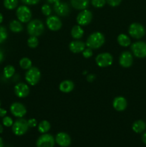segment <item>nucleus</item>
Listing matches in <instances>:
<instances>
[{
	"mask_svg": "<svg viewBox=\"0 0 146 147\" xmlns=\"http://www.w3.org/2000/svg\"><path fill=\"white\" fill-rule=\"evenodd\" d=\"M145 28L143 24L137 22L132 23L128 28V33L133 38L141 39L145 34Z\"/></svg>",
	"mask_w": 146,
	"mask_h": 147,
	"instance_id": "obj_6",
	"label": "nucleus"
},
{
	"mask_svg": "<svg viewBox=\"0 0 146 147\" xmlns=\"http://www.w3.org/2000/svg\"><path fill=\"white\" fill-rule=\"evenodd\" d=\"M51 125L48 121H42L38 125V131L42 134H46L50 131Z\"/></svg>",
	"mask_w": 146,
	"mask_h": 147,
	"instance_id": "obj_25",
	"label": "nucleus"
},
{
	"mask_svg": "<svg viewBox=\"0 0 146 147\" xmlns=\"http://www.w3.org/2000/svg\"><path fill=\"white\" fill-rule=\"evenodd\" d=\"M3 73H4V76L6 78H10L15 73V68H14V66L9 65L4 68Z\"/></svg>",
	"mask_w": 146,
	"mask_h": 147,
	"instance_id": "obj_26",
	"label": "nucleus"
},
{
	"mask_svg": "<svg viewBox=\"0 0 146 147\" xmlns=\"http://www.w3.org/2000/svg\"><path fill=\"white\" fill-rule=\"evenodd\" d=\"M122 0H106V2H107V4L110 6L113 7H117L120 4Z\"/></svg>",
	"mask_w": 146,
	"mask_h": 147,
	"instance_id": "obj_35",
	"label": "nucleus"
},
{
	"mask_svg": "<svg viewBox=\"0 0 146 147\" xmlns=\"http://www.w3.org/2000/svg\"><path fill=\"white\" fill-rule=\"evenodd\" d=\"M48 3L52 4L54 10L56 14L61 17H66L70 12L69 5L65 2H62L60 0H47Z\"/></svg>",
	"mask_w": 146,
	"mask_h": 147,
	"instance_id": "obj_3",
	"label": "nucleus"
},
{
	"mask_svg": "<svg viewBox=\"0 0 146 147\" xmlns=\"http://www.w3.org/2000/svg\"><path fill=\"white\" fill-rule=\"evenodd\" d=\"M14 93L19 98H25L29 94V88L26 83H19L14 86Z\"/></svg>",
	"mask_w": 146,
	"mask_h": 147,
	"instance_id": "obj_15",
	"label": "nucleus"
},
{
	"mask_svg": "<svg viewBox=\"0 0 146 147\" xmlns=\"http://www.w3.org/2000/svg\"><path fill=\"white\" fill-rule=\"evenodd\" d=\"M44 31V25L40 20H33L29 22L27 24V32L30 36L39 37Z\"/></svg>",
	"mask_w": 146,
	"mask_h": 147,
	"instance_id": "obj_2",
	"label": "nucleus"
},
{
	"mask_svg": "<svg viewBox=\"0 0 146 147\" xmlns=\"http://www.w3.org/2000/svg\"><path fill=\"white\" fill-rule=\"evenodd\" d=\"M142 140H143V143L146 145V131L143 134V136H142Z\"/></svg>",
	"mask_w": 146,
	"mask_h": 147,
	"instance_id": "obj_41",
	"label": "nucleus"
},
{
	"mask_svg": "<svg viewBox=\"0 0 146 147\" xmlns=\"http://www.w3.org/2000/svg\"><path fill=\"white\" fill-rule=\"evenodd\" d=\"M0 147H4V142L1 137H0Z\"/></svg>",
	"mask_w": 146,
	"mask_h": 147,
	"instance_id": "obj_42",
	"label": "nucleus"
},
{
	"mask_svg": "<svg viewBox=\"0 0 146 147\" xmlns=\"http://www.w3.org/2000/svg\"><path fill=\"white\" fill-rule=\"evenodd\" d=\"M17 19L22 23H27L31 20V11L27 6H19L16 11Z\"/></svg>",
	"mask_w": 146,
	"mask_h": 147,
	"instance_id": "obj_8",
	"label": "nucleus"
},
{
	"mask_svg": "<svg viewBox=\"0 0 146 147\" xmlns=\"http://www.w3.org/2000/svg\"><path fill=\"white\" fill-rule=\"evenodd\" d=\"M133 131L137 134H141L146 129V123L143 120H137L133 123L132 126Z\"/></svg>",
	"mask_w": 146,
	"mask_h": 147,
	"instance_id": "obj_21",
	"label": "nucleus"
},
{
	"mask_svg": "<svg viewBox=\"0 0 146 147\" xmlns=\"http://www.w3.org/2000/svg\"><path fill=\"white\" fill-rule=\"evenodd\" d=\"M3 132V126L0 124V134H1Z\"/></svg>",
	"mask_w": 146,
	"mask_h": 147,
	"instance_id": "obj_44",
	"label": "nucleus"
},
{
	"mask_svg": "<svg viewBox=\"0 0 146 147\" xmlns=\"http://www.w3.org/2000/svg\"><path fill=\"white\" fill-rule=\"evenodd\" d=\"M72 7L75 9H86L90 4V0H70Z\"/></svg>",
	"mask_w": 146,
	"mask_h": 147,
	"instance_id": "obj_19",
	"label": "nucleus"
},
{
	"mask_svg": "<svg viewBox=\"0 0 146 147\" xmlns=\"http://www.w3.org/2000/svg\"><path fill=\"white\" fill-rule=\"evenodd\" d=\"M82 55L83 57H84V58H90V57H91L93 55L92 50V49L87 47V48H85L83 50Z\"/></svg>",
	"mask_w": 146,
	"mask_h": 147,
	"instance_id": "obj_34",
	"label": "nucleus"
},
{
	"mask_svg": "<svg viewBox=\"0 0 146 147\" xmlns=\"http://www.w3.org/2000/svg\"><path fill=\"white\" fill-rule=\"evenodd\" d=\"M29 127H35L37 126V121L35 119H30L27 121Z\"/></svg>",
	"mask_w": 146,
	"mask_h": 147,
	"instance_id": "obj_37",
	"label": "nucleus"
},
{
	"mask_svg": "<svg viewBox=\"0 0 146 147\" xmlns=\"http://www.w3.org/2000/svg\"><path fill=\"white\" fill-rule=\"evenodd\" d=\"M8 37V34H7V31L6 28L2 26H0V44L4 42Z\"/></svg>",
	"mask_w": 146,
	"mask_h": 147,
	"instance_id": "obj_30",
	"label": "nucleus"
},
{
	"mask_svg": "<svg viewBox=\"0 0 146 147\" xmlns=\"http://www.w3.org/2000/svg\"><path fill=\"white\" fill-rule=\"evenodd\" d=\"M55 142L59 146L62 147H67L71 144V138L64 132H60L57 134Z\"/></svg>",
	"mask_w": 146,
	"mask_h": 147,
	"instance_id": "obj_16",
	"label": "nucleus"
},
{
	"mask_svg": "<svg viewBox=\"0 0 146 147\" xmlns=\"http://www.w3.org/2000/svg\"><path fill=\"white\" fill-rule=\"evenodd\" d=\"M74 88V83H73L72 80H64V81H62V83H60V86H59V88H60V91L65 93H70L71 91H72Z\"/></svg>",
	"mask_w": 146,
	"mask_h": 147,
	"instance_id": "obj_20",
	"label": "nucleus"
},
{
	"mask_svg": "<svg viewBox=\"0 0 146 147\" xmlns=\"http://www.w3.org/2000/svg\"><path fill=\"white\" fill-rule=\"evenodd\" d=\"M4 53H3L2 50L0 49V63H1V62L3 61V60H4Z\"/></svg>",
	"mask_w": 146,
	"mask_h": 147,
	"instance_id": "obj_40",
	"label": "nucleus"
},
{
	"mask_svg": "<svg viewBox=\"0 0 146 147\" xmlns=\"http://www.w3.org/2000/svg\"><path fill=\"white\" fill-rule=\"evenodd\" d=\"M9 29L13 32L19 33L23 30V25L20 21L14 20L9 23Z\"/></svg>",
	"mask_w": 146,
	"mask_h": 147,
	"instance_id": "obj_24",
	"label": "nucleus"
},
{
	"mask_svg": "<svg viewBox=\"0 0 146 147\" xmlns=\"http://www.w3.org/2000/svg\"><path fill=\"white\" fill-rule=\"evenodd\" d=\"M55 139L52 135L44 134L38 138L37 141V147H54Z\"/></svg>",
	"mask_w": 146,
	"mask_h": 147,
	"instance_id": "obj_10",
	"label": "nucleus"
},
{
	"mask_svg": "<svg viewBox=\"0 0 146 147\" xmlns=\"http://www.w3.org/2000/svg\"><path fill=\"white\" fill-rule=\"evenodd\" d=\"M113 108L117 111H123L127 106V100L123 96H117L113 100Z\"/></svg>",
	"mask_w": 146,
	"mask_h": 147,
	"instance_id": "obj_17",
	"label": "nucleus"
},
{
	"mask_svg": "<svg viewBox=\"0 0 146 147\" xmlns=\"http://www.w3.org/2000/svg\"><path fill=\"white\" fill-rule=\"evenodd\" d=\"M77 22L80 26H86L91 22L92 20V13L87 9H83L77 14Z\"/></svg>",
	"mask_w": 146,
	"mask_h": 147,
	"instance_id": "obj_11",
	"label": "nucleus"
},
{
	"mask_svg": "<svg viewBox=\"0 0 146 147\" xmlns=\"http://www.w3.org/2000/svg\"><path fill=\"white\" fill-rule=\"evenodd\" d=\"M120 65L123 67H130L133 63V56L129 51H124L121 53L119 58Z\"/></svg>",
	"mask_w": 146,
	"mask_h": 147,
	"instance_id": "obj_14",
	"label": "nucleus"
},
{
	"mask_svg": "<svg viewBox=\"0 0 146 147\" xmlns=\"http://www.w3.org/2000/svg\"><path fill=\"white\" fill-rule=\"evenodd\" d=\"M18 5V0H4V6L6 9L11 10L15 9Z\"/></svg>",
	"mask_w": 146,
	"mask_h": 147,
	"instance_id": "obj_28",
	"label": "nucleus"
},
{
	"mask_svg": "<svg viewBox=\"0 0 146 147\" xmlns=\"http://www.w3.org/2000/svg\"><path fill=\"white\" fill-rule=\"evenodd\" d=\"M117 42L122 47H128L131 45V40L130 37L125 34H120L117 37Z\"/></svg>",
	"mask_w": 146,
	"mask_h": 147,
	"instance_id": "obj_23",
	"label": "nucleus"
},
{
	"mask_svg": "<svg viewBox=\"0 0 146 147\" xmlns=\"http://www.w3.org/2000/svg\"><path fill=\"white\" fill-rule=\"evenodd\" d=\"M27 45L31 48H35V47H37L39 45V40L37 39V37L30 36V37L27 40Z\"/></svg>",
	"mask_w": 146,
	"mask_h": 147,
	"instance_id": "obj_29",
	"label": "nucleus"
},
{
	"mask_svg": "<svg viewBox=\"0 0 146 147\" xmlns=\"http://www.w3.org/2000/svg\"><path fill=\"white\" fill-rule=\"evenodd\" d=\"M3 19H4L3 18V15L1 14V13H0V24H1V23L3 22Z\"/></svg>",
	"mask_w": 146,
	"mask_h": 147,
	"instance_id": "obj_43",
	"label": "nucleus"
},
{
	"mask_svg": "<svg viewBox=\"0 0 146 147\" xmlns=\"http://www.w3.org/2000/svg\"><path fill=\"white\" fill-rule=\"evenodd\" d=\"M7 111L0 107V117H4L7 115Z\"/></svg>",
	"mask_w": 146,
	"mask_h": 147,
	"instance_id": "obj_39",
	"label": "nucleus"
},
{
	"mask_svg": "<svg viewBox=\"0 0 146 147\" xmlns=\"http://www.w3.org/2000/svg\"><path fill=\"white\" fill-rule=\"evenodd\" d=\"M105 38L102 33L95 32L90 34L86 41V46L90 49H99L104 45Z\"/></svg>",
	"mask_w": 146,
	"mask_h": 147,
	"instance_id": "obj_1",
	"label": "nucleus"
},
{
	"mask_svg": "<svg viewBox=\"0 0 146 147\" xmlns=\"http://www.w3.org/2000/svg\"><path fill=\"white\" fill-rule=\"evenodd\" d=\"M21 1L27 5H35L38 4L40 0H21Z\"/></svg>",
	"mask_w": 146,
	"mask_h": 147,
	"instance_id": "obj_36",
	"label": "nucleus"
},
{
	"mask_svg": "<svg viewBox=\"0 0 146 147\" xmlns=\"http://www.w3.org/2000/svg\"><path fill=\"white\" fill-rule=\"evenodd\" d=\"M41 10H42V14H44V15L47 16V17H49V16H50L52 13L51 7H50L48 4H44V5L42 7Z\"/></svg>",
	"mask_w": 146,
	"mask_h": 147,
	"instance_id": "obj_32",
	"label": "nucleus"
},
{
	"mask_svg": "<svg viewBox=\"0 0 146 147\" xmlns=\"http://www.w3.org/2000/svg\"><path fill=\"white\" fill-rule=\"evenodd\" d=\"M47 27L52 31H57L62 26L61 20L57 16H49L46 21Z\"/></svg>",
	"mask_w": 146,
	"mask_h": 147,
	"instance_id": "obj_13",
	"label": "nucleus"
},
{
	"mask_svg": "<svg viewBox=\"0 0 146 147\" xmlns=\"http://www.w3.org/2000/svg\"><path fill=\"white\" fill-rule=\"evenodd\" d=\"M131 50L134 56L137 58L146 57V42L137 41L131 45Z\"/></svg>",
	"mask_w": 146,
	"mask_h": 147,
	"instance_id": "obj_7",
	"label": "nucleus"
},
{
	"mask_svg": "<svg viewBox=\"0 0 146 147\" xmlns=\"http://www.w3.org/2000/svg\"><path fill=\"white\" fill-rule=\"evenodd\" d=\"M84 34V30L80 25H75L72 27L71 30V35L72 37L76 40L81 39Z\"/></svg>",
	"mask_w": 146,
	"mask_h": 147,
	"instance_id": "obj_22",
	"label": "nucleus"
},
{
	"mask_svg": "<svg viewBox=\"0 0 146 147\" xmlns=\"http://www.w3.org/2000/svg\"><path fill=\"white\" fill-rule=\"evenodd\" d=\"M41 78V72L37 67H31L27 70L25 74V80L31 86H35Z\"/></svg>",
	"mask_w": 146,
	"mask_h": 147,
	"instance_id": "obj_5",
	"label": "nucleus"
},
{
	"mask_svg": "<svg viewBox=\"0 0 146 147\" xmlns=\"http://www.w3.org/2000/svg\"><path fill=\"white\" fill-rule=\"evenodd\" d=\"M12 131L17 136H22L27 133L29 129L27 121L22 118H19L12 125Z\"/></svg>",
	"mask_w": 146,
	"mask_h": 147,
	"instance_id": "obj_4",
	"label": "nucleus"
},
{
	"mask_svg": "<svg viewBox=\"0 0 146 147\" xmlns=\"http://www.w3.org/2000/svg\"><path fill=\"white\" fill-rule=\"evenodd\" d=\"M0 107H1V100H0Z\"/></svg>",
	"mask_w": 146,
	"mask_h": 147,
	"instance_id": "obj_45",
	"label": "nucleus"
},
{
	"mask_svg": "<svg viewBox=\"0 0 146 147\" xmlns=\"http://www.w3.org/2000/svg\"><path fill=\"white\" fill-rule=\"evenodd\" d=\"M91 4L95 8H102L106 4V0H91Z\"/></svg>",
	"mask_w": 146,
	"mask_h": 147,
	"instance_id": "obj_31",
	"label": "nucleus"
},
{
	"mask_svg": "<svg viewBox=\"0 0 146 147\" xmlns=\"http://www.w3.org/2000/svg\"><path fill=\"white\" fill-rule=\"evenodd\" d=\"M2 123L6 127H10V126H12L14 122H13L12 119L11 117H9V116H4L3 118Z\"/></svg>",
	"mask_w": 146,
	"mask_h": 147,
	"instance_id": "obj_33",
	"label": "nucleus"
},
{
	"mask_svg": "<svg viewBox=\"0 0 146 147\" xmlns=\"http://www.w3.org/2000/svg\"><path fill=\"white\" fill-rule=\"evenodd\" d=\"M20 67L24 70H29L30 67H32V63L31 60L28 57H23L19 61Z\"/></svg>",
	"mask_w": 146,
	"mask_h": 147,
	"instance_id": "obj_27",
	"label": "nucleus"
},
{
	"mask_svg": "<svg viewBox=\"0 0 146 147\" xmlns=\"http://www.w3.org/2000/svg\"><path fill=\"white\" fill-rule=\"evenodd\" d=\"M86 44L80 40H74L70 43L69 48L70 51L73 53H82L83 50L85 49Z\"/></svg>",
	"mask_w": 146,
	"mask_h": 147,
	"instance_id": "obj_18",
	"label": "nucleus"
},
{
	"mask_svg": "<svg viewBox=\"0 0 146 147\" xmlns=\"http://www.w3.org/2000/svg\"><path fill=\"white\" fill-rule=\"evenodd\" d=\"M10 111L15 117L22 118L27 113V109L22 103L14 102L10 106Z\"/></svg>",
	"mask_w": 146,
	"mask_h": 147,
	"instance_id": "obj_12",
	"label": "nucleus"
},
{
	"mask_svg": "<svg viewBox=\"0 0 146 147\" xmlns=\"http://www.w3.org/2000/svg\"><path fill=\"white\" fill-rule=\"evenodd\" d=\"M95 79V76L94 74H89L87 77V80L88 82H92Z\"/></svg>",
	"mask_w": 146,
	"mask_h": 147,
	"instance_id": "obj_38",
	"label": "nucleus"
},
{
	"mask_svg": "<svg viewBox=\"0 0 146 147\" xmlns=\"http://www.w3.org/2000/svg\"><path fill=\"white\" fill-rule=\"evenodd\" d=\"M96 63L100 67H106L113 64V57L109 53H102L97 55L95 58Z\"/></svg>",
	"mask_w": 146,
	"mask_h": 147,
	"instance_id": "obj_9",
	"label": "nucleus"
}]
</instances>
